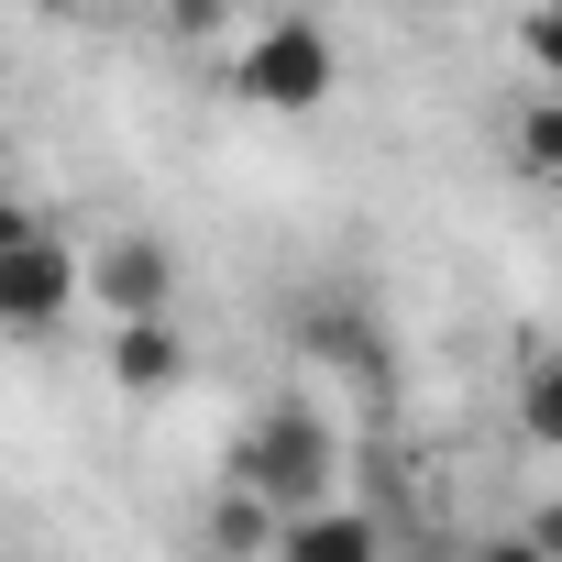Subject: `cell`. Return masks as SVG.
I'll list each match as a JSON object with an SVG mask.
<instances>
[{
  "label": "cell",
  "instance_id": "obj_6",
  "mask_svg": "<svg viewBox=\"0 0 562 562\" xmlns=\"http://www.w3.org/2000/svg\"><path fill=\"white\" fill-rule=\"evenodd\" d=\"M177 375H188L177 321H111V386H122V397H166Z\"/></svg>",
  "mask_w": 562,
  "mask_h": 562
},
{
  "label": "cell",
  "instance_id": "obj_16",
  "mask_svg": "<svg viewBox=\"0 0 562 562\" xmlns=\"http://www.w3.org/2000/svg\"><path fill=\"white\" fill-rule=\"evenodd\" d=\"M34 12H78V0H34Z\"/></svg>",
  "mask_w": 562,
  "mask_h": 562
},
{
  "label": "cell",
  "instance_id": "obj_7",
  "mask_svg": "<svg viewBox=\"0 0 562 562\" xmlns=\"http://www.w3.org/2000/svg\"><path fill=\"white\" fill-rule=\"evenodd\" d=\"M276 529H288V518L221 474V496H210V551H221V562H276Z\"/></svg>",
  "mask_w": 562,
  "mask_h": 562
},
{
  "label": "cell",
  "instance_id": "obj_14",
  "mask_svg": "<svg viewBox=\"0 0 562 562\" xmlns=\"http://www.w3.org/2000/svg\"><path fill=\"white\" fill-rule=\"evenodd\" d=\"M529 540H540V551H551V562H562V496H551V507H540V518H529Z\"/></svg>",
  "mask_w": 562,
  "mask_h": 562
},
{
  "label": "cell",
  "instance_id": "obj_3",
  "mask_svg": "<svg viewBox=\"0 0 562 562\" xmlns=\"http://www.w3.org/2000/svg\"><path fill=\"white\" fill-rule=\"evenodd\" d=\"M78 299H89V254L67 232H34L23 254H0V331L12 342H45Z\"/></svg>",
  "mask_w": 562,
  "mask_h": 562
},
{
  "label": "cell",
  "instance_id": "obj_11",
  "mask_svg": "<svg viewBox=\"0 0 562 562\" xmlns=\"http://www.w3.org/2000/svg\"><path fill=\"white\" fill-rule=\"evenodd\" d=\"M518 56H529V67L551 78V100H562V0H540V12L518 23Z\"/></svg>",
  "mask_w": 562,
  "mask_h": 562
},
{
  "label": "cell",
  "instance_id": "obj_4",
  "mask_svg": "<svg viewBox=\"0 0 562 562\" xmlns=\"http://www.w3.org/2000/svg\"><path fill=\"white\" fill-rule=\"evenodd\" d=\"M89 299H100L111 321H166V310H177V254H166V232H111V243L89 254Z\"/></svg>",
  "mask_w": 562,
  "mask_h": 562
},
{
  "label": "cell",
  "instance_id": "obj_1",
  "mask_svg": "<svg viewBox=\"0 0 562 562\" xmlns=\"http://www.w3.org/2000/svg\"><path fill=\"white\" fill-rule=\"evenodd\" d=\"M232 485L265 496L276 518H310L342 496V430L321 397H265L243 430H232Z\"/></svg>",
  "mask_w": 562,
  "mask_h": 562
},
{
  "label": "cell",
  "instance_id": "obj_9",
  "mask_svg": "<svg viewBox=\"0 0 562 562\" xmlns=\"http://www.w3.org/2000/svg\"><path fill=\"white\" fill-rule=\"evenodd\" d=\"M299 342H310V353H331V364H353V375H375V364H386V353H375V331H364L353 310H310V321H299Z\"/></svg>",
  "mask_w": 562,
  "mask_h": 562
},
{
  "label": "cell",
  "instance_id": "obj_10",
  "mask_svg": "<svg viewBox=\"0 0 562 562\" xmlns=\"http://www.w3.org/2000/svg\"><path fill=\"white\" fill-rule=\"evenodd\" d=\"M518 166L562 188V100H529V111H518Z\"/></svg>",
  "mask_w": 562,
  "mask_h": 562
},
{
  "label": "cell",
  "instance_id": "obj_8",
  "mask_svg": "<svg viewBox=\"0 0 562 562\" xmlns=\"http://www.w3.org/2000/svg\"><path fill=\"white\" fill-rule=\"evenodd\" d=\"M518 430H529L540 452H562V353L518 364Z\"/></svg>",
  "mask_w": 562,
  "mask_h": 562
},
{
  "label": "cell",
  "instance_id": "obj_5",
  "mask_svg": "<svg viewBox=\"0 0 562 562\" xmlns=\"http://www.w3.org/2000/svg\"><path fill=\"white\" fill-rule=\"evenodd\" d=\"M276 562H386V518L331 496V507H310V518L276 529Z\"/></svg>",
  "mask_w": 562,
  "mask_h": 562
},
{
  "label": "cell",
  "instance_id": "obj_13",
  "mask_svg": "<svg viewBox=\"0 0 562 562\" xmlns=\"http://www.w3.org/2000/svg\"><path fill=\"white\" fill-rule=\"evenodd\" d=\"M34 232H56V221H34V210H23V199H0V254H23V243H34Z\"/></svg>",
  "mask_w": 562,
  "mask_h": 562
},
{
  "label": "cell",
  "instance_id": "obj_12",
  "mask_svg": "<svg viewBox=\"0 0 562 562\" xmlns=\"http://www.w3.org/2000/svg\"><path fill=\"white\" fill-rule=\"evenodd\" d=\"M463 562H551V551H540V540H529V529H485V540H474V551H463Z\"/></svg>",
  "mask_w": 562,
  "mask_h": 562
},
{
  "label": "cell",
  "instance_id": "obj_2",
  "mask_svg": "<svg viewBox=\"0 0 562 562\" xmlns=\"http://www.w3.org/2000/svg\"><path fill=\"white\" fill-rule=\"evenodd\" d=\"M232 100L243 111H321L331 100V78H342V56H331V34L310 23V12H276L265 34H243L232 45Z\"/></svg>",
  "mask_w": 562,
  "mask_h": 562
},
{
  "label": "cell",
  "instance_id": "obj_15",
  "mask_svg": "<svg viewBox=\"0 0 562 562\" xmlns=\"http://www.w3.org/2000/svg\"><path fill=\"white\" fill-rule=\"evenodd\" d=\"M166 12H177V23L199 34V23H221V0H166Z\"/></svg>",
  "mask_w": 562,
  "mask_h": 562
}]
</instances>
